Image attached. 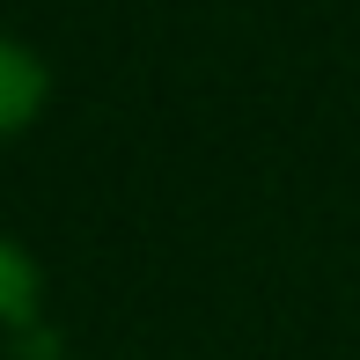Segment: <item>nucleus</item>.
I'll return each instance as SVG.
<instances>
[{"instance_id": "f257e3e1", "label": "nucleus", "mask_w": 360, "mask_h": 360, "mask_svg": "<svg viewBox=\"0 0 360 360\" xmlns=\"http://www.w3.org/2000/svg\"><path fill=\"white\" fill-rule=\"evenodd\" d=\"M52 103V67L15 30H0V140H22Z\"/></svg>"}]
</instances>
